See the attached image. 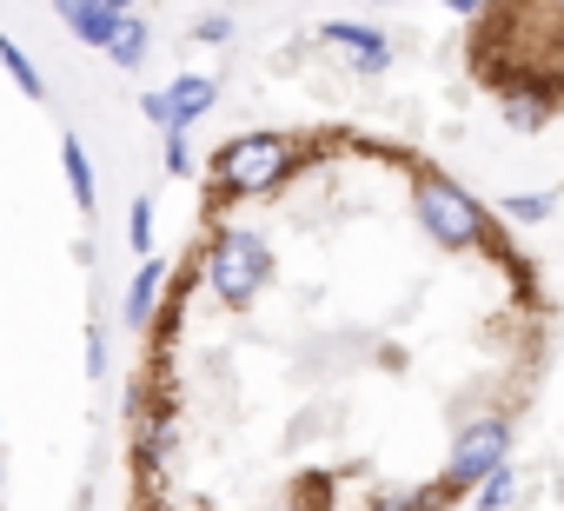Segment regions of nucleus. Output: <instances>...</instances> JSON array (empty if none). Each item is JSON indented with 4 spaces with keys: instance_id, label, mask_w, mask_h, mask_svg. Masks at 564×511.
<instances>
[{
    "instance_id": "nucleus-2",
    "label": "nucleus",
    "mask_w": 564,
    "mask_h": 511,
    "mask_svg": "<svg viewBox=\"0 0 564 511\" xmlns=\"http://www.w3.org/2000/svg\"><path fill=\"white\" fill-rule=\"evenodd\" d=\"M458 61L511 127H551L564 113V0H478Z\"/></svg>"
},
{
    "instance_id": "nucleus-1",
    "label": "nucleus",
    "mask_w": 564,
    "mask_h": 511,
    "mask_svg": "<svg viewBox=\"0 0 564 511\" xmlns=\"http://www.w3.org/2000/svg\"><path fill=\"white\" fill-rule=\"evenodd\" d=\"M557 352L518 232L412 140L319 120L206 160L127 385V511H458Z\"/></svg>"
}]
</instances>
